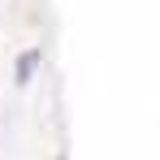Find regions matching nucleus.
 Segmentation results:
<instances>
[{
  "mask_svg": "<svg viewBox=\"0 0 160 160\" xmlns=\"http://www.w3.org/2000/svg\"><path fill=\"white\" fill-rule=\"evenodd\" d=\"M39 61H43V56H39V48H30V52L18 56V69H13V74H18V87H26V82H30V74L39 69Z\"/></svg>",
  "mask_w": 160,
  "mask_h": 160,
  "instance_id": "nucleus-1",
  "label": "nucleus"
}]
</instances>
